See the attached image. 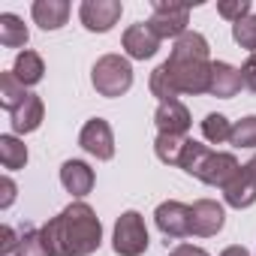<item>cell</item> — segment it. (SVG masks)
I'll use <instances>...</instances> for the list:
<instances>
[{"label":"cell","mask_w":256,"mask_h":256,"mask_svg":"<svg viewBox=\"0 0 256 256\" xmlns=\"http://www.w3.org/2000/svg\"><path fill=\"white\" fill-rule=\"evenodd\" d=\"M235 148H256V114L250 118H241L232 124V139H229Z\"/></svg>","instance_id":"cb8c5ba5"},{"label":"cell","mask_w":256,"mask_h":256,"mask_svg":"<svg viewBox=\"0 0 256 256\" xmlns=\"http://www.w3.org/2000/svg\"><path fill=\"white\" fill-rule=\"evenodd\" d=\"M154 223H157V229H160L166 238H187V235H193V226H190V205L175 202V199L157 205Z\"/></svg>","instance_id":"9c48e42d"},{"label":"cell","mask_w":256,"mask_h":256,"mask_svg":"<svg viewBox=\"0 0 256 256\" xmlns=\"http://www.w3.org/2000/svg\"><path fill=\"white\" fill-rule=\"evenodd\" d=\"M0 190H4V196H0V208H10L16 202V184H12V178L0 181Z\"/></svg>","instance_id":"f546056e"},{"label":"cell","mask_w":256,"mask_h":256,"mask_svg":"<svg viewBox=\"0 0 256 256\" xmlns=\"http://www.w3.org/2000/svg\"><path fill=\"white\" fill-rule=\"evenodd\" d=\"M78 145H82L90 157H96V160H112V157H114V136H112L108 120L90 118V120L82 126V133H78Z\"/></svg>","instance_id":"ba28073f"},{"label":"cell","mask_w":256,"mask_h":256,"mask_svg":"<svg viewBox=\"0 0 256 256\" xmlns=\"http://www.w3.org/2000/svg\"><path fill=\"white\" fill-rule=\"evenodd\" d=\"M244 166H247V169H250V175H253V178H256V154H253V157H250V160H247V163H244Z\"/></svg>","instance_id":"d6a6232c"},{"label":"cell","mask_w":256,"mask_h":256,"mask_svg":"<svg viewBox=\"0 0 256 256\" xmlns=\"http://www.w3.org/2000/svg\"><path fill=\"white\" fill-rule=\"evenodd\" d=\"M24 100H28V90H24V84L16 78V72H12V70H10V72H0V106L12 114Z\"/></svg>","instance_id":"44dd1931"},{"label":"cell","mask_w":256,"mask_h":256,"mask_svg":"<svg viewBox=\"0 0 256 256\" xmlns=\"http://www.w3.org/2000/svg\"><path fill=\"white\" fill-rule=\"evenodd\" d=\"M241 88H244V82H241V70H235V66L226 64V60H214V64H211V88H208L211 96L232 100Z\"/></svg>","instance_id":"4fadbf2b"},{"label":"cell","mask_w":256,"mask_h":256,"mask_svg":"<svg viewBox=\"0 0 256 256\" xmlns=\"http://www.w3.org/2000/svg\"><path fill=\"white\" fill-rule=\"evenodd\" d=\"M148 88L160 102L178 100L181 94H193V96L208 94V88H211L208 40L196 30H187L184 36H178L169 60L151 72Z\"/></svg>","instance_id":"6da1fadb"},{"label":"cell","mask_w":256,"mask_h":256,"mask_svg":"<svg viewBox=\"0 0 256 256\" xmlns=\"http://www.w3.org/2000/svg\"><path fill=\"white\" fill-rule=\"evenodd\" d=\"M42 238L52 256H90L102 244V223L88 202H72L42 226Z\"/></svg>","instance_id":"7a4b0ae2"},{"label":"cell","mask_w":256,"mask_h":256,"mask_svg":"<svg viewBox=\"0 0 256 256\" xmlns=\"http://www.w3.org/2000/svg\"><path fill=\"white\" fill-rule=\"evenodd\" d=\"M154 124L157 130L166 133V136H187L190 130V112L181 100H169V102H160L157 112H154Z\"/></svg>","instance_id":"7c38bea8"},{"label":"cell","mask_w":256,"mask_h":256,"mask_svg":"<svg viewBox=\"0 0 256 256\" xmlns=\"http://www.w3.org/2000/svg\"><path fill=\"white\" fill-rule=\"evenodd\" d=\"M30 34H28V24L12 16V12H4L0 16V46H6V48H22L28 46Z\"/></svg>","instance_id":"d6986e66"},{"label":"cell","mask_w":256,"mask_h":256,"mask_svg":"<svg viewBox=\"0 0 256 256\" xmlns=\"http://www.w3.org/2000/svg\"><path fill=\"white\" fill-rule=\"evenodd\" d=\"M42 114H46L42 100L36 94H28V100L12 112V130L16 133H34V130H40Z\"/></svg>","instance_id":"e0dca14e"},{"label":"cell","mask_w":256,"mask_h":256,"mask_svg":"<svg viewBox=\"0 0 256 256\" xmlns=\"http://www.w3.org/2000/svg\"><path fill=\"white\" fill-rule=\"evenodd\" d=\"M120 12H124L120 0H84L78 6V18L90 34H108L118 24Z\"/></svg>","instance_id":"8992f818"},{"label":"cell","mask_w":256,"mask_h":256,"mask_svg":"<svg viewBox=\"0 0 256 256\" xmlns=\"http://www.w3.org/2000/svg\"><path fill=\"white\" fill-rule=\"evenodd\" d=\"M169 256H208L202 247H193V244H178Z\"/></svg>","instance_id":"4dcf8cb0"},{"label":"cell","mask_w":256,"mask_h":256,"mask_svg":"<svg viewBox=\"0 0 256 256\" xmlns=\"http://www.w3.org/2000/svg\"><path fill=\"white\" fill-rule=\"evenodd\" d=\"M220 256H250V253H247L244 247H238V244H232V247H226V250H223Z\"/></svg>","instance_id":"1f68e13d"},{"label":"cell","mask_w":256,"mask_h":256,"mask_svg":"<svg viewBox=\"0 0 256 256\" xmlns=\"http://www.w3.org/2000/svg\"><path fill=\"white\" fill-rule=\"evenodd\" d=\"M12 72H16V78L24 84V88H30V84H40L42 82V72H46V64H42V58L36 54V52H18V58H16V64H12Z\"/></svg>","instance_id":"ac0fdd59"},{"label":"cell","mask_w":256,"mask_h":256,"mask_svg":"<svg viewBox=\"0 0 256 256\" xmlns=\"http://www.w3.org/2000/svg\"><path fill=\"white\" fill-rule=\"evenodd\" d=\"M90 84L100 96H120L133 88V66L120 54H102L90 70Z\"/></svg>","instance_id":"277c9868"},{"label":"cell","mask_w":256,"mask_h":256,"mask_svg":"<svg viewBox=\"0 0 256 256\" xmlns=\"http://www.w3.org/2000/svg\"><path fill=\"white\" fill-rule=\"evenodd\" d=\"M202 136L211 145H223L232 139V124L226 120V114H205L202 120Z\"/></svg>","instance_id":"603a6c76"},{"label":"cell","mask_w":256,"mask_h":256,"mask_svg":"<svg viewBox=\"0 0 256 256\" xmlns=\"http://www.w3.org/2000/svg\"><path fill=\"white\" fill-rule=\"evenodd\" d=\"M30 12H34V22L42 30H58L70 18V4L66 0H36L30 6Z\"/></svg>","instance_id":"2e32d148"},{"label":"cell","mask_w":256,"mask_h":256,"mask_svg":"<svg viewBox=\"0 0 256 256\" xmlns=\"http://www.w3.org/2000/svg\"><path fill=\"white\" fill-rule=\"evenodd\" d=\"M217 12L235 24V22L250 16V0H226V4H217Z\"/></svg>","instance_id":"4316f807"},{"label":"cell","mask_w":256,"mask_h":256,"mask_svg":"<svg viewBox=\"0 0 256 256\" xmlns=\"http://www.w3.org/2000/svg\"><path fill=\"white\" fill-rule=\"evenodd\" d=\"M232 40H235L241 48H247V52L256 54V16H247V18L235 22V24H232Z\"/></svg>","instance_id":"484cf974"},{"label":"cell","mask_w":256,"mask_h":256,"mask_svg":"<svg viewBox=\"0 0 256 256\" xmlns=\"http://www.w3.org/2000/svg\"><path fill=\"white\" fill-rule=\"evenodd\" d=\"M112 247L118 256H142L148 250V226L139 211H124L118 217Z\"/></svg>","instance_id":"5b68a950"},{"label":"cell","mask_w":256,"mask_h":256,"mask_svg":"<svg viewBox=\"0 0 256 256\" xmlns=\"http://www.w3.org/2000/svg\"><path fill=\"white\" fill-rule=\"evenodd\" d=\"M18 256H52V253H48V247H46L42 229H34V226H28V229L22 232Z\"/></svg>","instance_id":"d4e9b609"},{"label":"cell","mask_w":256,"mask_h":256,"mask_svg":"<svg viewBox=\"0 0 256 256\" xmlns=\"http://www.w3.org/2000/svg\"><path fill=\"white\" fill-rule=\"evenodd\" d=\"M60 184L72 196H88L94 190V169L84 160H66L60 166Z\"/></svg>","instance_id":"9a60e30c"},{"label":"cell","mask_w":256,"mask_h":256,"mask_svg":"<svg viewBox=\"0 0 256 256\" xmlns=\"http://www.w3.org/2000/svg\"><path fill=\"white\" fill-rule=\"evenodd\" d=\"M157 48H160V36L148 28V22L130 24L124 30V52L133 60H148V58L157 54Z\"/></svg>","instance_id":"8fae6325"},{"label":"cell","mask_w":256,"mask_h":256,"mask_svg":"<svg viewBox=\"0 0 256 256\" xmlns=\"http://www.w3.org/2000/svg\"><path fill=\"white\" fill-rule=\"evenodd\" d=\"M187 136H166L160 133L154 139V151H157V160L166 163V166H181V157H184V148H187Z\"/></svg>","instance_id":"ffe728a7"},{"label":"cell","mask_w":256,"mask_h":256,"mask_svg":"<svg viewBox=\"0 0 256 256\" xmlns=\"http://www.w3.org/2000/svg\"><path fill=\"white\" fill-rule=\"evenodd\" d=\"M187 22H190V10L187 6H172V4H154V12L148 18V28L160 36V40H178L187 34Z\"/></svg>","instance_id":"52a82bcc"},{"label":"cell","mask_w":256,"mask_h":256,"mask_svg":"<svg viewBox=\"0 0 256 256\" xmlns=\"http://www.w3.org/2000/svg\"><path fill=\"white\" fill-rule=\"evenodd\" d=\"M241 82H244V88H250V90L256 94V54H250V58L244 60V66H241Z\"/></svg>","instance_id":"f1b7e54d"},{"label":"cell","mask_w":256,"mask_h":256,"mask_svg":"<svg viewBox=\"0 0 256 256\" xmlns=\"http://www.w3.org/2000/svg\"><path fill=\"white\" fill-rule=\"evenodd\" d=\"M181 169H184L187 175L199 178L202 184L223 190V187L235 178V172H238L241 166H238V160H235L232 154H226V151H211L208 145L190 139L187 148H184V157H181Z\"/></svg>","instance_id":"3957f363"},{"label":"cell","mask_w":256,"mask_h":256,"mask_svg":"<svg viewBox=\"0 0 256 256\" xmlns=\"http://www.w3.org/2000/svg\"><path fill=\"white\" fill-rule=\"evenodd\" d=\"M223 199H226V205H232V208H250L253 202H256V178L250 175V169L247 166H241L238 172H235V178L223 187Z\"/></svg>","instance_id":"5bb4252c"},{"label":"cell","mask_w":256,"mask_h":256,"mask_svg":"<svg viewBox=\"0 0 256 256\" xmlns=\"http://www.w3.org/2000/svg\"><path fill=\"white\" fill-rule=\"evenodd\" d=\"M0 163H4V169H10V172H16V169H24V163H28V148H24V142L22 139H16V136H0Z\"/></svg>","instance_id":"7402d4cb"},{"label":"cell","mask_w":256,"mask_h":256,"mask_svg":"<svg viewBox=\"0 0 256 256\" xmlns=\"http://www.w3.org/2000/svg\"><path fill=\"white\" fill-rule=\"evenodd\" d=\"M223 223H226V211H223L220 202H214V199H196V202L190 205V226H193V235L211 238V235H217V232L223 229Z\"/></svg>","instance_id":"30bf717a"},{"label":"cell","mask_w":256,"mask_h":256,"mask_svg":"<svg viewBox=\"0 0 256 256\" xmlns=\"http://www.w3.org/2000/svg\"><path fill=\"white\" fill-rule=\"evenodd\" d=\"M0 253L4 256H10V253H18V244H22V235H16V229L12 226H4L0 229Z\"/></svg>","instance_id":"83f0119b"}]
</instances>
